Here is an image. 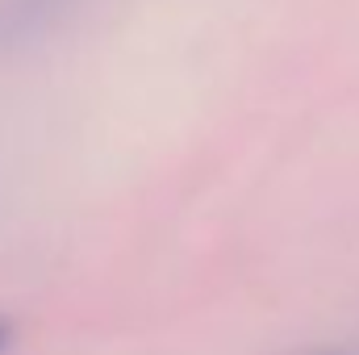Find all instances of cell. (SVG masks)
I'll use <instances>...</instances> for the list:
<instances>
[{
    "instance_id": "cell-1",
    "label": "cell",
    "mask_w": 359,
    "mask_h": 355,
    "mask_svg": "<svg viewBox=\"0 0 359 355\" xmlns=\"http://www.w3.org/2000/svg\"><path fill=\"white\" fill-rule=\"evenodd\" d=\"M8 339H13V326H8V322H4V318H0V351H4V347H8Z\"/></svg>"
}]
</instances>
